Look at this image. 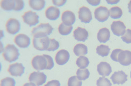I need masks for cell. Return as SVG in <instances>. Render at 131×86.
<instances>
[{"instance_id": "6da1fadb", "label": "cell", "mask_w": 131, "mask_h": 86, "mask_svg": "<svg viewBox=\"0 0 131 86\" xmlns=\"http://www.w3.org/2000/svg\"><path fill=\"white\" fill-rule=\"evenodd\" d=\"M2 53L4 59L9 63L16 61L20 55L18 49L13 44L7 45Z\"/></svg>"}, {"instance_id": "7a4b0ae2", "label": "cell", "mask_w": 131, "mask_h": 86, "mask_svg": "<svg viewBox=\"0 0 131 86\" xmlns=\"http://www.w3.org/2000/svg\"><path fill=\"white\" fill-rule=\"evenodd\" d=\"M53 28L49 24H40L34 27L31 31L34 37H46L52 33Z\"/></svg>"}, {"instance_id": "3957f363", "label": "cell", "mask_w": 131, "mask_h": 86, "mask_svg": "<svg viewBox=\"0 0 131 86\" xmlns=\"http://www.w3.org/2000/svg\"><path fill=\"white\" fill-rule=\"evenodd\" d=\"M50 42V38L48 36L34 37L32 40L33 46L38 51H47Z\"/></svg>"}, {"instance_id": "277c9868", "label": "cell", "mask_w": 131, "mask_h": 86, "mask_svg": "<svg viewBox=\"0 0 131 86\" xmlns=\"http://www.w3.org/2000/svg\"><path fill=\"white\" fill-rule=\"evenodd\" d=\"M31 65L36 70L40 71L47 69V60L44 54L37 55L34 57L31 60Z\"/></svg>"}, {"instance_id": "5b68a950", "label": "cell", "mask_w": 131, "mask_h": 86, "mask_svg": "<svg viewBox=\"0 0 131 86\" xmlns=\"http://www.w3.org/2000/svg\"><path fill=\"white\" fill-rule=\"evenodd\" d=\"M24 23L30 27L34 26L39 22V17L38 14L32 11H28L22 16Z\"/></svg>"}, {"instance_id": "8992f818", "label": "cell", "mask_w": 131, "mask_h": 86, "mask_svg": "<svg viewBox=\"0 0 131 86\" xmlns=\"http://www.w3.org/2000/svg\"><path fill=\"white\" fill-rule=\"evenodd\" d=\"M20 23L15 18H10L5 24L6 31L11 35H15L20 29Z\"/></svg>"}, {"instance_id": "52a82bcc", "label": "cell", "mask_w": 131, "mask_h": 86, "mask_svg": "<svg viewBox=\"0 0 131 86\" xmlns=\"http://www.w3.org/2000/svg\"><path fill=\"white\" fill-rule=\"evenodd\" d=\"M47 76L40 72H33L29 77V81L34 83L36 86H40L46 82Z\"/></svg>"}, {"instance_id": "ba28073f", "label": "cell", "mask_w": 131, "mask_h": 86, "mask_svg": "<svg viewBox=\"0 0 131 86\" xmlns=\"http://www.w3.org/2000/svg\"><path fill=\"white\" fill-rule=\"evenodd\" d=\"M14 42L21 48H27L30 44V38L27 35L19 34L16 36L14 38Z\"/></svg>"}, {"instance_id": "9c48e42d", "label": "cell", "mask_w": 131, "mask_h": 86, "mask_svg": "<svg viewBox=\"0 0 131 86\" xmlns=\"http://www.w3.org/2000/svg\"><path fill=\"white\" fill-rule=\"evenodd\" d=\"M110 16V12L105 6H100L94 10V17L100 22L103 23L106 21Z\"/></svg>"}, {"instance_id": "30bf717a", "label": "cell", "mask_w": 131, "mask_h": 86, "mask_svg": "<svg viewBox=\"0 0 131 86\" xmlns=\"http://www.w3.org/2000/svg\"><path fill=\"white\" fill-rule=\"evenodd\" d=\"M25 67L23 64L20 63H15L9 66L8 71L10 75L13 77H20L25 72Z\"/></svg>"}, {"instance_id": "8fae6325", "label": "cell", "mask_w": 131, "mask_h": 86, "mask_svg": "<svg viewBox=\"0 0 131 86\" xmlns=\"http://www.w3.org/2000/svg\"><path fill=\"white\" fill-rule=\"evenodd\" d=\"M79 18L81 22L85 24L89 23L92 19V13L90 9L86 6H83L79 10Z\"/></svg>"}, {"instance_id": "7c38bea8", "label": "cell", "mask_w": 131, "mask_h": 86, "mask_svg": "<svg viewBox=\"0 0 131 86\" xmlns=\"http://www.w3.org/2000/svg\"><path fill=\"white\" fill-rule=\"evenodd\" d=\"M70 57V54L68 51L65 49H61L56 53L55 61L57 64L63 66L69 61Z\"/></svg>"}, {"instance_id": "4fadbf2b", "label": "cell", "mask_w": 131, "mask_h": 86, "mask_svg": "<svg viewBox=\"0 0 131 86\" xmlns=\"http://www.w3.org/2000/svg\"><path fill=\"white\" fill-rule=\"evenodd\" d=\"M113 34L117 36H121L125 32L126 26L122 21H114L111 26Z\"/></svg>"}, {"instance_id": "5bb4252c", "label": "cell", "mask_w": 131, "mask_h": 86, "mask_svg": "<svg viewBox=\"0 0 131 86\" xmlns=\"http://www.w3.org/2000/svg\"><path fill=\"white\" fill-rule=\"evenodd\" d=\"M111 79L114 84H122L127 81V76L124 71H119L115 72Z\"/></svg>"}, {"instance_id": "9a60e30c", "label": "cell", "mask_w": 131, "mask_h": 86, "mask_svg": "<svg viewBox=\"0 0 131 86\" xmlns=\"http://www.w3.org/2000/svg\"><path fill=\"white\" fill-rule=\"evenodd\" d=\"M118 62L122 66H129L131 64V52L123 50L118 55Z\"/></svg>"}, {"instance_id": "2e32d148", "label": "cell", "mask_w": 131, "mask_h": 86, "mask_svg": "<svg viewBox=\"0 0 131 86\" xmlns=\"http://www.w3.org/2000/svg\"><path fill=\"white\" fill-rule=\"evenodd\" d=\"M60 15V9L57 7L50 6L45 11L46 17L50 20H55L59 18Z\"/></svg>"}, {"instance_id": "e0dca14e", "label": "cell", "mask_w": 131, "mask_h": 86, "mask_svg": "<svg viewBox=\"0 0 131 86\" xmlns=\"http://www.w3.org/2000/svg\"><path fill=\"white\" fill-rule=\"evenodd\" d=\"M74 38L80 41H84L88 38L89 33L85 29L78 27L73 32Z\"/></svg>"}, {"instance_id": "ac0fdd59", "label": "cell", "mask_w": 131, "mask_h": 86, "mask_svg": "<svg viewBox=\"0 0 131 86\" xmlns=\"http://www.w3.org/2000/svg\"><path fill=\"white\" fill-rule=\"evenodd\" d=\"M97 71L102 76H108L112 71V67L110 64L106 62H101L97 66Z\"/></svg>"}, {"instance_id": "d6986e66", "label": "cell", "mask_w": 131, "mask_h": 86, "mask_svg": "<svg viewBox=\"0 0 131 86\" xmlns=\"http://www.w3.org/2000/svg\"><path fill=\"white\" fill-rule=\"evenodd\" d=\"M75 16L74 13L69 10L65 11L62 15L63 23L67 25H72L75 23Z\"/></svg>"}, {"instance_id": "ffe728a7", "label": "cell", "mask_w": 131, "mask_h": 86, "mask_svg": "<svg viewBox=\"0 0 131 86\" xmlns=\"http://www.w3.org/2000/svg\"><path fill=\"white\" fill-rule=\"evenodd\" d=\"M111 33L107 28H101L99 30L97 34L98 40L100 42H106L110 40Z\"/></svg>"}, {"instance_id": "44dd1931", "label": "cell", "mask_w": 131, "mask_h": 86, "mask_svg": "<svg viewBox=\"0 0 131 86\" xmlns=\"http://www.w3.org/2000/svg\"><path fill=\"white\" fill-rule=\"evenodd\" d=\"M46 2L44 0H30L29 5L33 10L40 11L44 8Z\"/></svg>"}, {"instance_id": "7402d4cb", "label": "cell", "mask_w": 131, "mask_h": 86, "mask_svg": "<svg viewBox=\"0 0 131 86\" xmlns=\"http://www.w3.org/2000/svg\"><path fill=\"white\" fill-rule=\"evenodd\" d=\"M73 52L75 55L78 56H83L88 53V48L84 44H78L74 46Z\"/></svg>"}, {"instance_id": "603a6c76", "label": "cell", "mask_w": 131, "mask_h": 86, "mask_svg": "<svg viewBox=\"0 0 131 86\" xmlns=\"http://www.w3.org/2000/svg\"><path fill=\"white\" fill-rule=\"evenodd\" d=\"M110 15L113 19H119L123 15L122 10L118 6H114L110 10Z\"/></svg>"}, {"instance_id": "cb8c5ba5", "label": "cell", "mask_w": 131, "mask_h": 86, "mask_svg": "<svg viewBox=\"0 0 131 86\" xmlns=\"http://www.w3.org/2000/svg\"><path fill=\"white\" fill-rule=\"evenodd\" d=\"M0 6L5 11H11L14 7V1L13 0H2L0 1Z\"/></svg>"}, {"instance_id": "d4e9b609", "label": "cell", "mask_w": 131, "mask_h": 86, "mask_svg": "<svg viewBox=\"0 0 131 86\" xmlns=\"http://www.w3.org/2000/svg\"><path fill=\"white\" fill-rule=\"evenodd\" d=\"M58 29L61 35L66 36L71 33L73 29V26L72 25H67L62 23L59 25Z\"/></svg>"}, {"instance_id": "484cf974", "label": "cell", "mask_w": 131, "mask_h": 86, "mask_svg": "<svg viewBox=\"0 0 131 86\" xmlns=\"http://www.w3.org/2000/svg\"><path fill=\"white\" fill-rule=\"evenodd\" d=\"M77 77L80 80H85L89 78L90 72L86 69H80L77 71Z\"/></svg>"}, {"instance_id": "4316f807", "label": "cell", "mask_w": 131, "mask_h": 86, "mask_svg": "<svg viewBox=\"0 0 131 86\" xmlns=\"http://www.w3.org/2000/svg\"><path fill=\"white\" fill-rule=\"evenodd\" d=\"M110 50L111 48H110L108 46L105 45H100L97 47L96 52L99 55L102 57H106L108 55Z\"/></svg>"}, {"instance_id": "83f0119b", "label": "cell", "mask_w": 131, "mask_h": 86, "mask_svg": "<svg viewBox=\"0 0 131 86\" xmlns=\"http://www.w3.org/2000/svg\"><path fill=\"white\" fill-rule=\"evenodd\" d=\"M77 66L81 69H85L89 66V61L86 57L81 56L79 57L76 61Z\"/></svg>"}, {"instance_id": "f1b7e54d", "label": "cell", "mask_w": 131, "mask_h": 86, "mask_svg": "<svg viewBox=\"0 0 131 86\" xmlns=\"http://www.w3.org/2000/svg\"><path fill=\"white\" fill-rule=\"evenodd\" d=\"M16 81L11 77L4 78L0 81V86H15Z\"/></svg>"}, {"instance_id": "f546056e", "label": "cell", "mask_w": 131, "mask_h": 86, "mask_svg": "<svg viewBox=\"0 0 131 86\" xmlns=\"http://www.w3.org/2000/svg\"><path fill=\"white\" fill-rule=\"evenodd\" d=\"M82 81L77 76H72L69 78L68 82V86H82Z\"/></svg>"}, {"instance_id": "4dcf8cb0", "label": "cell", "mask_w": 131, "mask_h": 86, "mask_svg": "<svg viewBox=\"0 0 131 86\" xmlns=\"http://www.w3.org/2000/svg\"><path fill=\"white\" fill-rule=\"evenodd\" d=\"M60 44L59 41L56 40L55 39H50L49 45L47 51H54L59 48Z\"/></svg>"}, {"instance_id": "1f68e13d", "label": "cell", "mask_w": 131, "mask_h": 86, "mask_svg": "<svg viewBox=\"0 0 131 86\" xmlns=\"http://www.w3.org/2000/svg\"><path fill=\"white\" fill-rule=\"evenodd\" d=\"M97 86H112V83L110 80L105 77H100L97 81Z\"/></svg>"}, {"instance_id": "d6a6232c", "label": "cell", "mask_w": 131, "mask_h": 86, "mask_svg": "<svg viewBox=\"0 0 131 86\" xmlns=\"http://www.w3.org/2000/svg\"><path fill=\"white\" fill-rule=\"evenodd\" d=\"M122 39L123 41L125 42L127 44L131 43V29H128L125 33L122 36Z\"/></svg>"}, {"instance_id": "836d02e7", "label": "cell", "mask_w": 131, "mask_h": 86, "mask_svg": "<svg viewBox=\"0 0 131 86\" xmlns=\"http://www.w3.org/2000/svg\"><path fill=\"white\" fill-rule=\"evenodd\" d=\"M24 8V2L22 0H15L14 1V7L13 10L20 11Z\"/></svg>"}, {"instance_id": "e575fe53", "label": "cell", "mask_w": 131, "mask_h": 86, "mask_svg": "<svg viewBox=\"0 0 131 86\" xmlns=\"http://www.w3.org/2000/svg\"><path fill=\"white\" fill-rule=\"evenodd\" d=\"M123 50L121 49H114V51H113L111 55L112 60H113L114 61H115V62H118V55Z\"/></svg>"}, {"instance_id": "d590c367", "label": "cell", "mask_w": 131, "mask_h": 86, "mask_svg": "<svg viewBox=\"0 0 131 86\" xmlns=\"http://www.w3.org/2000/svg\"><path fill=\"white\" fill-rule=\"evenodd\" d=\"M44 55L46 57L47 60V67L46 70H51L54 66V63L53 59L52 57L48 55L44 54Z\"/></svg>"}, {"instance_id": "8d00e7d4", "label": "cell", "mask_w": 131, "mask_h": 86, "mask_svg": "<svg viewBox=\"0 0 131 86\" xmlns=\"http://www.w3.org/2000/svg\"><path fill=\"white\" fill-rule=\"evenodd\" d=\"M45 86H61V83L59 80H53L48 81Z\"/></svg>"}, {"instance_id": "74e56055", "label": "cell", "mask_w": 131, "mask_h": 86, "mask_svg": "<svg viewBox=\"0 0 131 86\" xmlns=\"http://www.w3.org/2000/svg\"><path fill=\"white\" fill-rule=\"evenodd\" d=\"M53 3L57 6H62L64 5L67 2L66 0H60V1H57V0H53Z\"/></svg>"}, {"instance_id": "f35d334b", "label": "cell", "mask_w": 131, "mask_h": 86, "mask_svg": "<svg viewBox=\"0 0 131 86\" xmlns=\"http://www.w3.org/2000/svg\"><path fill=\"white\" fill-rule=\"evenodd\" d=\"M87 2L93 6H97L100 3V1H99V0H98V1H89V0H88Z\"/></svg>"}, {"instance_id": "ab89813d", "label": "cell", "mask_w": 131, "mask_h": 86, "mask_svg": "<svg viewBox=\"0 0 131 86\" xmlns=\"http://www.w3.org/2000/svg\"><path fill=\"white\" fill-rule=\"evenodd\" d=\"M4 45L3 44V43L0 41V54L3 53V51H4Z\"/></svg>"}, {"instance_id": "60d3db41", "label": "cell", "mask_w": 131, "mask_h": 86, "mask_svg": "<svg viewBox=\"0 0 131 86\" xmlns=\"http://www.w3.org/2000/svg\"><path fill=\"white\" fill-rule=\"evenodd\" d=\"M23 86H36V85L35 84H34L32 82H27L25 84H24L23 85Z\"/></svg>"}, {"instance_id": "b9f144b4", "label": "cell", "mask_w": 131, "mask_h": 86, "mask_svg": "<svg viewBox=\"0 0 131 86\" xmlns=\"http://www.w3.org/2000/svg\"><path fill=\"white\" fill-rule=\"evenodd\" d=\"M4 36V32L2 30H0V40H1Z\"/></svg>"}, {"instance_id": "7bdbcfd3", "label": "cell", "mask_w": 131, "mask_h": 86, "mask_svg": "<svg viewBox=\"0 0 131 86\" xmlns=\"http://www.w3.org/2000/svg\"><path fill=\"white\" fill-rule=\"evenodd\" d=\"M128 8L129 13L131 14V1H130L128 4Z\"/></svg>"}, {"instance_id": "ee69618b", "label": "cell", "mask_w": 131, "mask_h": 86, "mask_svg": "<svg viewBox=\"0 0 131 86\" xmlns=\"http://www.w3.org/2000/svg\"><path fill=\"white\" fill-rule=\"evenodd\" d=\"M1 69H2V66H1V63H0V71H1Z\"/></svg>"}, {"instance_id": "f6af8a7d", "label": "cell", "mask_w": 131, "mask_h": 86, "mask_svg": "<svg viewBox=\"0 0 131 86\" xmlns=\"http://www.w3.org/2000/svg\"><path fill=\"white\" fill-rule=\"evenodd\" d=\"M130 78H131V72H130Z\"/></svg>"}]
</instances>
